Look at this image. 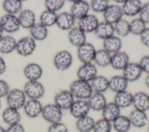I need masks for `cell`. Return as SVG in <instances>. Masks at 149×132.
<instances>
[{"label":"cell","mask_w":149,"mask_h":132,"mask_svg":"<svg viewBox=\"0 0 149 132\" xmlns=\"http://www.w3.org/2000/svg\"><path fill=\"white\" fill-rule=\"evenodd\" d=\"M69 90L75 99L87 100L93 92L90 83L78 79L71 83Z\"/></svg>","instance_id":"6da1fadb"},{"label":"cell","mask_w":149,"mask_h":132,"mask_svg":"<svg viewBox=\"0 0 149 132\" xmlns=\"http://www.w3.org/2000/svg\"><path fill=\"white\" fill-rule=\"evenodd\" d=\"M6 101L8 107L19 110L23 108L27 101V97L23 90L15 88L9 91L6 97Z\"/></svg>","instance_id":"7a4b0ae2"},{"label":"cell","mask_w":149,"mask_h":132,"mask_svg":"<svg viewBox=\"0 0 149 132\" xmlns=\"http://www.w3.org/2000/svg\"><path fill=\"white\" fill-rule=\"evenodd\" d=\"M62 111L54 103L48 104L43 106L41 115L47 122L52 124L61 122L63 116Z\"/></svg>","instance_id":"3957f363"},{"label":"cell","mask_w":149,"mask_h":132,"mask_svg":"<svg viewBox=\"0 0 149 132\" xmlns=\"http://www.w3.org/2000/svg\"><path fill=\"white\" fill-rule=\"evenodd\" d=\"M23 90L29 99L39 100L45 94V88L38 81H27Z\"/></svg>","instance_id":"277c9868"},{"label":"cell","mask_w":149,"mask_h":132,"mask_svg":"<svg viewBox=\"0 0 149 132\" xmlns=\"http://www.w3.org/2000/svg\"><path fill=\"white\" fill-rule=\"evenodd\" d=\"M73 60V56L70 52L62 50L55 55L53 58V63L58 70L62 72L68 69L72 66Z\"/></svg>","instance_id":"5b68a950"},{"label":"cell","mask_w":149,"mask_h":132,"mask_svg":"<svg viewBox=\"0 0 149 132\" xmlns=\"http://www.w3.org/2000/svg\"><path fill=\"white\" fill-rule=\"evenodd\" d=\"M36 48V41L30 36H26L17 41L16 51L19 55L22 56H29L33 54Z\"/></svg>","instance_id":"8992f818"},{"label":"cell","mask_w":149,"mask_h":132,"mask_svg":"<svg viewBox=\"0 0 149 132\" xmlns=\"http://www.w3.org/2000/svg\"><path fill=\"white\" fill-rule=\"evenodd\" d=\"M75 98L69 90L58 91L54 98V103L62 110H69Z\"/></svg>","instance_id":"52a82bcc"},{"label":"cell","mask_w":149,"mask_h":132,"mask_svg":"<svg viewBox=\"0 0 149 132\" xmlns=\"http://www.w3.org/2000/svg\"><path fill=\"white\" fill-rule=\"evenodd\" d=\"M96 49L94 46L90 42H85L77 48V56L79 60L83 63L93 62Z\"/></svg>","instance_id":"ba28073f"},{"label":"cell","mask_w":149,"mask_h":132,"mask_svg":"<svg viewBox=\"0 0 149 132\" xmlns=\"http://www.w3.org/2000/svg\"><path fill=\"white\" fill-rule=\"evenodd\" d=\"M97 68L93 63L82 64L77 69L76 75L78 79L90 83L98 74Z\"/></svg>","instance_id":"9c48e42d"},{"label":"cell","mask_w":149,"mask_h":132,"mask_svg":"<svg viewBox=\"0 0 149 132\" xmlns=\"http://www.w3.org/2000/svg\"><path fill=\"white\" fill-rule=\"evenodd\" d=\"M0 25L3 31L8 33H14L21 27L18 17L16 15L6 13L0 18Z\"/></svg>","instance_id":"30bf717a"},{"label":"cell","mask_w":149,"mask_h":132,"mask_svg":"<svg viewBox=\"0 0 149 132\" xmlns=\"http://www.w3.org/2000/svg\"><path fill=\"white\" fill-rule=\"evenodd\" d=\"M69 110L72 116L78 119L88 115L90 109L87 100L75 99Z\"/></svg>","instance_id":"8fae6325"},{"label":"cell","mask_w":149,"mask_h":132,"mask_svg":"<svg viewBox=\"0 0 149 132\" xmlns=\"http://www.w3.org/2000/svg\"><path fill=\"white\" fill-rule=\"evenodd\" d=\"M105 22L111 24H115L123 16L122 8L118 5H109L102 13Z\"/></svg>","instance_id":"7c38bea8"},{"label":"cell","mask_w":149,"mask_h":132,"mask_svg":"<svg viewBox=\"0 0 149 132\" xmlns=\"http://www.w3.org/2000/svg\"><path fill=\"white\" fill-rule=\"evenodd\" d=\"M98 23V19L95 15L88 14L77 20V26L86 34L87 33H94Z\"/></svg>","instance_id":"4fadbf2b"},{"label":"cell","mask_w":149,"mask_h":132,"mask_svg":"<svg viewBox=\"0 0 149 132\" xmlns=\"http://www.w3.org/2000/svg\"><path fill=\"white\" fill-rule=\"evenodd\" d=\"M90 10V3L83 0L75 1H73L70 13L76 20H78L89 14Z\"/></svg>","instance_id":"5bb4252c"},{"label":"cell","mask_w":149,"mask_h":132,"mask_svg":"<svg viewBox=\"0 0 149 132\" xmlns=\"http://www.w3.org/2000/svg\"><path fill=\"white\" fill-rule=\"evenodd\" d=\"M143 72L138 63L129 62L122 70V76L128 82L138 80L141 76Z\"/></svg>","instance_id":"9a60e30c"},{"label":"cell","mask_w":149,"mask_h":132,"mask_svg":"<svg viewBox=\"0 0 149 132\" xmlns=\"http://www.w3.org/2000/svg\"><path fill=\"white\" fill-rule=\"evenodd\" d=\"M23 110L25 115L30 118H36L41 115L43 105L38 99H28L26 101Z\"/></svg>","instance_id":"2e32d148"},{"label":"cell","mask_w":149,"mask_h":132,"mask_svg":"<svg viewBox=\"0 0 149 132\" xmlns=\"http://www.w3.org/2000/svg\"><path fill=\"white\" fill-rule=\"evenodd\" d=\"M128 117L132 126L141 129L148 124V117L145 112L134 109L130 112Z\"/></svg>","instance_id":"e0dca14e"},{"label":"cell","mask_w":149,"mask_h":132,"mask_svg":"<svg viewBox=\"0 0 149 132\" xmlns=\"http://www.w3.org/2000/svg\"><path fill=\"white\" fill-rule=\"evenodd\" d=\"M129 62V56L125 51H120L111 55L110 66L115 70H123Z\"/></svg>","instance_id":"ac0fdd59"},{"label":"cell","mask_w":149,"mask_h":132,"mask_svg":"<svg viewBox=\"0 0 149 132\" xmlns=\"http://www.w3.org/2000/svg\"><path fill=\"white\" fill-rule=\"evenodd\" d=\"M132 105L134 109L146 112L149 109V95L144 91H138L133 94Z\"/></svg>","instance_id":"d6986e66"},{"label":"cell","mask_w":149,"mask_h":132,"mask_svg":"<svg viewBox=\"0 0 149 132\" xmlns=\"http://www.w3.org/2000/svg\"><path fill=\"white\" fill-rule=\"evenodd\" d=\"M76 20L70 12H64L58 15L56 25L64 31H69L74 27Z\"/></svg>","instance_id":"ffe728a7"},{"label":"cell","mask_w":149,"mask_h":132,"mask_svg":"<svg viewBox=\"0 0 149 132\" xmlns=\"http://www.w3.org/2000/svg\"><path fill=\"white\" fill-rule=\"evenodd\" d=\"M90 110L95 112H101L107 104L104 94L93 92L87 99Z\"/></svg>","instance_id":"44dd1931"},{"label":"cell","mask_w":149,"mask_h":132,"mask_svg":"<svg viewBox=\"0 0 149 132\" xmlns=\"http://www.w3.org/2000/svg\"><path fill=\"white\" fill-rule=\"evenodd\" d=\"M68 38L70 44L77 48L86 42V34L77 26H74L68 31Z\"/></svg>","instance_id":"7402d4cb"},{"label":"cell","mask_w":149,"mask_h":132,"mask_svg":"<svg viewBox=\"0 0 149 132\" xmlns=\"http://www.w3.org/2000/svg\"><path fill=\"white\" fill-rule=\"evenodd\" d=\"M142 3L139 0H126L121 8L123 14L128 17H134L139 15Z\"/></svg>","instance_id":"603a6c76"},{"label":"cell","mask_w":149,"mask_h":132,"mask_svg":"<svg viewBox=\"0 0 149 132\" xmlns=\"http://www.w3.org/2000/svg\"><path fill=\"white\" fill-rule=\"evenodd\" d=\"M43 73L42 67L37 63H28L23 69V74L28 81H38Z\"/></svg>","instance_id":"cb8c5ba5"},{"label":"cell","mask_w":149,"mask_h":132,"mask_svg":"<svg viewBox=\"0 0 149 132\" xmlns=\"http://www.w3.org/2000/svg\"><path fill=\"white\" fill-rule=\"evenodd\" d=\"M94 33L98 38L105 40L114 35L113 25L105 21L99 22Z\"/></svg>","instance_id":"d4e9b609"},{"label":"cell","mask_w":149,"mask_h":132,"mask_svg":"<svg viewBox=\"0 0 149 132\" xmlns=\"http://www.w3.org/2000/svg\"><path fill=\"white\" fill-rule=\"evenodd\" d=\"M129 82L122 75H116L109 79V89L116 93L127 90Z\"/></svg>","instance_id":"484cf974"},{"label":"cell","mask_w":149,"mask_h":132,"mask_svg":"<svg viewBox=\"0 0 149 132\" xmlns=\"http://www.w3.org/2000/svg\"><path fill=\"white\" fill-rule=\"evenodd\" d=\"M20 27L25 29H30L36 24V15L30 9L22 10L17 17Z\"/></svg>","instance_id":"4316f807"},{"label":"cell","mask_w":149,"mask_h":132,"mask_svg":"<svg viewBox=\"0 0 149 132\" xmlns=\"http://www.w3.org/2000/svg\"><path fill=\"white\" fill-rule=\"evenodd\" d=\"M120 108L113 102H107L101 110L102 118L112 122L120 114Z\"/></svg>","instance_id":"83f0119b"},{"label":"cell","mask_w":149,"mask_h":132,"mask_svg":"<svg viewBox=\"0 0 149 132\" xmlns=\"http://www.w3.org/2000/svg\"><path fill=\"white\" fill-rule=\"evenodd\" d=\"M132 101L133 94L127 90H125L116 93L113 102L120 109H125L132 105Z\"/></svg>","instance_id":"f1b7e54d"},{"label":"cell","mask_w":149,"mask_h":132,"mask_svg":"<svg viewBox=\"0 0 149 132\" xmlns=\"http://www.w3.org/2000/svg\"><path fill=\"white\" fill-rule=\"evenodd\" d=\"M102 45L103 49L112 55L121 51L122 41L120 37L113 35L111 37L103 40Z\"/></svg>","instance_id":"f546056e"},{"label":"cell","mask_w":149,"mask_h":132,"mask_svg":"<svg viewBox=\"0 0 149 132\" xmlns=\"http://www.w3.org/2000/svg\"><path fill=\"white\" fill-rule=\"evenodd\" d=\"M3 121L9 126L19 123L21 120V115L19 110L7 107L2 113Z\"/></svg>","instance_id":"4dcf8cb0"},{"label":"cell","mask_w":149,"mask_h":132,"mask_svg":"<svg viewBox=\"0 0 149 132\" xmlns=\"http://www.w3.org/2000/svg\"><path fill=\"white\" fill-rule=\"evenodd\" d=\"M90 84L93 92L104 94L109 89V79L102 75H97Z\"/></svg>","instance_id":"1f68e13d"},{"label":"cell","mask_w":149,"mask_h":132,"mask_svg":"<svg viewBox=\"0 0 149 132\" xmlns=\"http://www.w3.org/2000/svg\"><path fill=\"white\" fill-rule=\"evenodd\" d=\"M112 126L116 132H129L132 125L128 116L120 115L112 122Z\"/></svg>","instance_id":"d6a6232c"},{"label":"cell","mask_w":149,"mask_h":132,"mask_svg":"<svg viewBox=\"0 0 149 132\" xmlns=\"http://www.w3.org/2000/svg\"><path fill=\"white\" fill-rule=\"evenodd\" d=\"M94 123V119L89 115H87L76 119L75 127L79 132H91Z\"/></svg>","instance_id":"836d02e7"},{"label":"cell","mask_w":149,"mask_h":132,"mask_svg":"<svg viewBox=\"0 0 149 132\" xmlns=\"http://www.w3.org/2000/svg\"><path fill=\"white\" fill-rule=\"evenodd\" d=\"M16 40L10 35L3 36L0 39V53L9 54L16 50Z\"/></svg>","instance_id":"e575fe53"},{"label":"cell","mask_w":149,"mask_h":132,"mask_svg":"<svg viewBox=\"0 0 149 132\" xmlns=\"http://www.w3.org/2000/svg\"><path fill=\"white\" fill-rule=\"evenodd\" d=\"M30 36L35 41H43L48 36V31L47 27L39 23H36L30 29Z\"/></svg>","instance_id":"d590c367"},{"label":"cell","mask_w":149,"mask_h":132,"mask_svg":"<svg viewBox=\"0 0 149 132\" xmlns=\"http://www.w3.org/2000/svg\"><path fill=\"white\" fill-rule=\"evenodd\" d=\"M111 54L105 49H100L96 50V52L93 60L94 64L101 67H105L110 65Z\"/></svg>","instance_id":"8d00e7d4"},{"label":"cell","mask_w":149,"mask_h":132,"mask_svg":"<svg viewBox=\"0 0 149 132\" xmlns=\"http://www.w3.org/2000/svg\"><path fill=\"white\" fill-rule=\"evenodd\" d=\"M22 6L20 0H5L2 2V8L6 14L15 15L22 10Z\"/></svg>","instance_id":"74e56055"},{"label":"cell","mask_w":149,"mask_h":132,"mask_svg":"<svg viewBox=\"0 0 149 132\" xmlns=\"http://www.w3.org/2000/svg\"><path fill=\"white\" fill-rule=\"evenodd\" d=\"M57 16L56 13L46 9L40 16V23L48 28L56 24Z\"/></svg>","instance_id":"f35d334b"},{"label":"cell","mask_w":149,"mask_h":132,"mask_svg":"<svg viewBox=\"0 0 149 132\" xmlns=\"http://www.w3.org/2000/svg\"><path fill=\"white\" fill-rule=\"evenodd\" d=\"M114 31L120 38L127 37L130 33L129 22L124 19H122L113 24Z\"/></svg>","instance_id":"ab89813d"},{"label":"cell","mask_w":149,"mask_h":132,"mask_svg":"<svg viewBox=\"0 0 149 132\" xmlns=\"http://www.w3.org/2000/svg\"><path fill=\"white\" fill-rule=\"evenodd\" d=\"M130 33L134 35L140 36L146 28V24L139 17L132 19L129 22Z\"/></svg>","instance_id":"60d3db41"},{"label":"cell","mask_w":149,"mask_h":132,"mask_svg":"<svg viewBox=\"0 0 149 132\" xmlns=\"http://www.w3.org/2000/svg\"><path fill=\"white\" fill-rule=\"evenodd\" d=\"M112 129V123L101 118L95 121L93 132H111Z\"/></svg>","instance_id":"b9f144b4"},{"label":"cell","mask_w":149,"mask_h":132,"mask_svg":"<svg viewBox=\"0 0 149 132\" xmlns=\"http://www.w3.org/2000/svg\"><path fill=\"white\" fill-rule=\"evenodd\" d=\"M108 0H92L90 3V9L96 13H103L109 5Z\"/></svg>","instance_id":"7bdbcfd3"},{"label":"cell","mask_w":149,"mask_h":132,"mask_svg":"<svg viewBox=\"0 0 149 132\" xmlns=\"http://www.w3.org/2000/svg\"><path fill=\"white\" fill-rule=\"evenodd\" d=\"M44 3L47 10L56 13L63 7L65 3L63 0H46Z\"/></svg>","instance_id":"ee69618b"},{"label":"cell","mask_w":149,"mask_h":132,"mask_svg":"<svg viewBox=\"0 0 149 132\" xmlns=\"http://www.w3.org/2000/svg\"><path fill=\"white\" fill-rule=\"evenodd\" d=\"M47 132H68L67 126L62 122L50 124Z\"/></svg>","instance_id":"f6af8a7d"},{"label":"cell","mask_w":149,"mask_h":132,"mask_svg":"<svg viewBox=\"0 0 149 132\" xmlns=\"http://www.w3.org/2000/svg\"><path fill=\"white\" fill-rule=\"evenodd\" d=\"M138 15L139 17L146 24L149 23V2L142 4Z\"/></svg>","instance_id":"bcb514c9"},{"label":"cell","mask_w":149,"mask_h":132,"mask_svg":"<svg viewBox=\"0 0 149 132\" xmlns=\"http://www.w3.org/2000/svg\"><path fill=\"white\" fill-rule=\"evenodd\" d=\"M143 73L149 74V55H144L141 57L138 63Z\"/></svg>","instance_id":"7dc6e473"},{"label":"cell","mask_w":149,"mask_h":132,"mask_svg":"<svg viewBox=\"0 0 149 132\" xmlns=\"http://www.w3.org/2000/svg\"><path fill=\"white\" fill-rule=\"evenodd\" d=\"M10 90L8 83L5 80L0 79V99L6 97Z\"/></svg>","instance_id":"c3c4849f"},{"label":"cell","mask_w":149,"mask_h":132,"mask_svg":"<svg viewBox=\"0 0 149 132\" xmlns=\"http://www.w3.org/2000/svg\"><path fill=\"white\" fill-rule=\"evenodd\" d=\"M139 37L142 44L149 48V27H146Z\"/></svg>","instance_id":"681fc988"},{"label":"cell","mask_w":149,"mask_h":132,"mask_svg":"<svg viewBox=\"0 0 149 132\" xmlns=\"http://www.w3.org/2000/svg\"><path fill=\"white\" fill-rule=\"evenodd\" d=\"M6 130V132H25L24 127L20 123L9 126Z\"/></svg>","instance_id":"f907efd6"},{"label":"cell","mask_w":149,"mask_h":132,"mask_svg":"<svg viewBox=\"0 0 149 132\" xmlns=\"http://www.w3.org/2000/svg\"><path fill=\"white\" fill-rule=\"evenodd\" d=\"M6 70V65L4 59L0 56V75L3 74Z\"/></svg>","instance_id":"816d5d0a"},{"label":"cell","mask_w":149,"mask_h":132,"mask_svg":"<svg viewBox=\"0 0 149 132\" xmlns=\"http://www.w3.org/2000/svg\"><path fill=\"white\" fill-rule=\"evenodd\" d=\"M144 83L146 86L149 89V74H147L145 79H144Z\"/></svg>","instance_id":"f5cc1de1"},{"label":"cell","mask_w":149,"mask_h":132,"mask_svg":"<svg viewBox=\"0 0 149 132\" xmlns=\"http://www.w3.org/2000/svg\"><path fill=\"white\" fill-rule=\"evenodd\" d=\"M3 30H2L1 25H0V39L3 36Z\"/></svg>","instance_id":"db71d44e"},{"label":"cell","mask_w":149,"mask_h":132,"mask_svg":"<svg viewBox=\"0 0 149 132\" xmlns=\"http://www.w3.org/2000/svg\"><path fill=\"white\" fill-rule=\"evenodd\" d=\"M0 132H6V129L1 125H0Z\"/></svg>","instance_id":"11a10c76"},{"label":"cell","mask_w":149,"mask_h":132,"mask_svg":"<svg viewBox=\"0 0 149 132\" xmlns=\"http://www.w3.org/2000/svg\"><path fill=\"white\" fill-rule=\"evenodd\" d=\"M115 2H116V3H121V4H123V3H124V2H125V1H114Z\"/></svg>","instance_id":"9f6ffc18"},{"label":"cell","mask_w":149,"mask_h":132,"mask_svg":"<svg viewBox=\"0 0 149 132\" xmlns=\"http://www.w3.org/2000/svg\"><path fill=\"white\" fill-rule=\"evenodd\" d=\"M147 131L149 132V123L148 124V127H147Z\"/></svg>","instance_id":"6f0895ef"},{"label":"cell","mask_w":149,"mask_h":132,"mask_svg":"<svg viewBox=\"0 0 149 132\" xmlns=\"http://www.w3.org/2000/svg\"><path fill=\"white\" fill-rule=\"evenodd\" d=\"M1 108V99H0V109Z\"/></svg>","instance_id":"680465c9"},{"label":"cell","mask_w":149,"mask_h":132,"mask_svg":"<svg viewBox=\"0 0 149 132\" xmlns=\"http://www.w3.org/2000/svg\"><path fill=\"white\" fill-rule=\"evenodd\" d=\"M148 95H149V94H148Z\"/></svg>","instance_id":"91938a15"},{"label":"cell","mask_w":149,"mask_h":132,"mask_svg":"<svg viewBox=\"0 0 149 132\" xmlns=\"http://www.w3.org/2000/svg\"></svg>","instance_id":"94428289"}]
</instances>
